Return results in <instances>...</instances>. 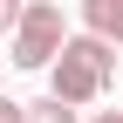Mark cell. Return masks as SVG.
Returning <instances> with one entry per match:
<instances>
[{"label": "cell", "instance_id": "cell-3", "mask_svg": "<svg viewBox=\"0 0 123 123\" xmlns=\"http://www.w3.org/2000/svg\"><path fill=\"white\" fill-rule=\"evenodd\" d=\"M82 34L123 48V0H82Z\"/></svg>", "mask_w": 123, "mask_h": 123}, {"label": "cell", "instance_id": "cell-1", "mask_svg": "<svg viewBox=\"0 0 123 123\" xmlns=\"http://www.w3.org/2000/svg\"><path fill=\"white\" fill-rule=\"evenodd\" d=\"M110 82H116V48H110V41H96V34H68V41H62L55 68H48V96L62 103V110L96 103Z\"/></svg>", "mask_w": 123, "mask_h": 123}, {"label": "cell", "instance_id": "cell-5", "mask_svg": "<svg viewBox=\"0 0 123 123\" xmlns=\"http://www.w3.org/2000/svg\"><path fill=\"white\" fill-rule=\"evenodd\" d=\"M21 27V0H0V34H14Z\"/></svg>", "mask_w": 123, "mask_h": 123}, {"label": "cell", "instance_id": "cell-4", "mask_svg": "<svg viewBox=\"0 0 123 123\" xmlns=\"http://www.w3.org/2000/svg\"><path fill=\"white\" fill-rule=\"evenodd\" d=\"M21 123H82L75 110H62L55 96H41V103H21Z\"/></svg>", "mask_w": 123, "mask_h": 123}, {"label": "cell", "instance_id": "cell-7", "mask_svg": "<svg viewBox=\"0 0 123 123\" xmlns=\"http://www.w3.org/2000/svg\"><path fill=\"white\" fill-rule=\"evenodd\" d=\"M89 123H123V110H96V116H89Z\"/></svg>", "mask_w": 123, "mask_h": 123}, {"label": "cell", "instance_id": "cell-2", "mask_svg": "<svg viewBox=\"0 0 123 123\" xmlns=\"http://www.w3.org/2000/svg\"><path fill=\"white\" fill-rule=\"evenodd\" d=\"M62 41H68L62 7H55V0H27V7H21V27L7 34V62H14V68H55Z\"/></svg>", "mask_w": 123, "mask_h": 123}, {"label": "cell", "instance_id": "cell-6", "mask_svg": "<svg viewBox=\"0 0 123 123\" xmlns=\"http://www.w3.org/2000/svg\"><path fill=\"white\" fill-rule=\"evenodd\" d=\"M0 123H21V103L14 96H0Z\"/></svg>", "mask_w": 123, "mask_h": 123}]
</instances>
